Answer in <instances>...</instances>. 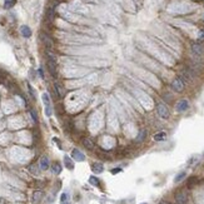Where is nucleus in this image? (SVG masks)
I'll use <instances>...</instances> for the list:
<instances>
[{"label":"nucleus","instance_id":"nucleus-1","mask_svg":"<svg viewBox=\"0 0 204 204\" xmlns=\"http://www.w3.org/2000/svg\"><path fill=\"white\" fill-rule=\"evenodd\" d=\"M157 111H158V114H159L160 118H163V119H168L169 118V109H168V107H166L165 104L158 103L157 104Z\"/></svg>","mask_w":204,"mask_h":204},{"label":"nucleus","instance_id":"nucleus-2","mask_svg":"<svg viewBox=\"0 0 204 204\" xmlns=\"http://www.w3.org/2000/svg\"><path fill=\"white\" fill-rule=\"evenodd\" d=\"M172 88H173L174 91H177V93H180V91L184 90V81H183L180 78L174 79L173 83H172Z\"/></svg>","mask_w":204,"mask_h":204},{"label":"nucleus","instance_id":"nucleus-3","mask_svg":"<svg viewBox=\"0 0 204 204\" xmlns=\"http://www.w3.org/2000/svg\"><path fill=\"white\" fill-rule=\"evenodd\" d=\"M54 90H55V94H56L58 98H64L65 89H64V86L61 85L60 83H58V81L54 83Z\"/></svg>","mask_w":204,"mask_h":204},{"label":"nucleus","instance_id":"nucleus-4","mask_svg":"<svg viewBox=\"0 0 204 204\" xmlns=\"http://www.w3.org/2000/svg\"><path fill=\"white\" fill-rule=\"evenodd\" d=\"M191 52H193L197 56H202L204 54V47L199 43H194L193 45H191Z\"/></svg>","mask_w":204,"mask_h":204},{"label":"nucleus","instance_id":"nucleus-5","mask_svg":"<svg viewBox=\"0 0 204 204\" xmlns=\"http://www.w3.org/2000/svg\"><path fill=\"white\" fill-rule=\"evenodd\" d=\"M175 202H177V204H187L188 197H187V194L184 191H178L175 194Z\"/></svg>","mask_w":204,"mask_h":204},{"label":"nucleus","instance_id":"nucleus-6","mask_svg":"<svg viewBox=\"0 0 204 204\" xmlns=\"http://www.w3.org/2000/svg\"><path fill=\"white\" fill-rule=\"evenodd\" d=\"M189 108V103H188V100H180V102H178L177 103V107H175V109H177V111H179V113H183V111H185L187 109Z\"/></svg>","mask_w":204,"mask_h":204},{"label":"nucleus","instance_id":"nucleus-7","mask_svg":"<svg viewBox=\"0 0 204 204\" xmlns=\"http://www.w3.org/2000/svg\"><path fill=\"white\" fill-rule=\"evenodd\" d=\"M39 166H40L41 170L49 169V166H50V162H49V158H48L47 155H43V157L40 158V160H39Z\"/></svg>","mask_w":204,"mask_h":204},{"label":"nucleus","instance_id":"nucleus-8","mask_svg":"<svg viewBox=\"0 0 204 204\" xmlns=\"http://www.w3.org/2000/svg\"><path fill=\"white\" fill-rule=\"evenodd\" d=\"M72 157L74 158L75 160H78V162H83L85 159V155L83 154L79 149H73V152H72Z\"/></svg>","mask_w":204,"mask_h":204},{"label":"nucleus","instance_id":"nucleus-9","mask_svg":"<svg viewBox=\"0 0 204 204\" xmlns=\"http://www.w3.org/2000/svg\"><path fill=\"white\" fill-rule=\"evenodd\" d=\"M40 39L43 40V43H44V45L47 47L48 49H52L53 47H54V44H53V40L49 38V36L47 35V34H41L40 35Z\"/></svg>","mask_w":204,"mask_h":204},{"label":"nucleus","instance_id":"nucleus-10","mask_svg":"<svg viewBox=\"0 0 204 204\" xmlns=\"http://www.w3.org/2000/svg\"><path fill=\"white\" fill-rule=\"evenodd\" d=\"M81 144L84 145V147H85L86 149H89V150H93L94 147H95L94 141L91 140L90 138H86V136H85V138H83V139H81Z\"/></svg>","mask_w":204,"mask_h":204},{"label":"nucleus","instance_id":"nucleus-11","mask_svg":"<svg viewBox=\"0 0 204 204\" xmlns=\"http://www.w3.org/2000/svg\"><path fill=\"white\" fill-rule=\"evenodd\" d=\"M20 33H22V35L24 38H29V36H31V29L26 26V25H23L20 28Z\"/></svg>","mask_w":204,"mask_h":204},{"label":"nucleus","instance_id":"nucleus-12","mask_svg":"<svg viewBox=\"0 0 204 204\" xmlns=\"http://www.w3.org/2000/svg\"><path fill=\"white\" fill-rule=\"evenodd\" d=\"M64 164H65V166H66L68 169H70V170L74 169V162L72 160V158L68 157V155L64 157Z\"/></svg>","mask_w":204,"mask_h":204},{"label":"nucleus","instance_id":"nucleus-13","mask_svg":"<svg viewBox=\"0 0 204 204\" xmlns=\"http://www.w3.org/2000/svg\"><path fill=\"white\" fill-rule=\"evenodd\" d=\"M41 197H43V193H41L40 190L34 191V194H33V203H34V204H38V203L41 201Z\"/></svg>","mask_w":204,"mask_h":204},{"label":"nucleus","instance_id":"nucleus-14","mask_svg":"<svg viewBox=\"0 0 204 204\" xmlns=\"http://www.w3.org/2000/svg\"><path fill=\"white\" fill-rule=\"evenodd\" d=\"M91 169H93V172H94V173L100 174V173H103L104 166H103V164H100V163H94L93 166H91Z\"/></svg>","mask_w":204,"mask_h":204},{"label":"nucleus","instance_id":"nucleus-15","mask_svg":"<svg viewBox=\"0 0 204 204\" xmlns=\"http://www.w3.org/2000/svg\"><path fill=\"white\" fill-rule=\"evenodd\" d=\"M60 204H72L70 203V195L69 193H63L60 197Z\"/></svg>","mask_w":204,"mask_h":204},{"label":"nucleus","instance_id":"nucleus-16","mask_svg":"<svg viewBox=\"0 0 204 204\" xmlns=\"http://www.w3.org/2000/svg\"><path fill=\"white\" fill-rule=\"evenodd\" d=\"M166 139V134L164 132H160V133H157L155 135H154V140L155 141H163Z\"/></svg>","mask_w":204,"mask_h":204},{"label":"nucleus","instance_id":"nucleus-17","mask_svg":"<svg viewBox=\"0 0 204 204\" xmlns=\"http://www.w3.org/2000/svg\"><path fill=\"white\" fill-rule=\"evenodd\" d=\"M52 170H53V173H54V174H60V172H61V165H60V163H58V162L53 163V165H52Z\"/></svg>","mask_w":204,"mask_h":204},{"label":"nucleus","instance_id":"nucleus-18","mask_svg":"<svg viewBox=\"0 0 204 204\" xmlns=\"http://www.w3.org/2000/svg\"><path fill=\"white\" fill-rule=\"evenodd\" d=\"M145 136H147V130H140L139 132V134H138V136H136V141H138V143H140V141H143L144 139H145Z\"/></svg>","mask_w":204,"mask_h":204},{"label":"nucleus","instance_id":"nucleus-19","mask_svg":"<svg viewBox=\"0 0 204 204\" xmlns=\"http://www.w3.org/2000/svg\"><path fill=\"white\" fill-rule=\"evenodd\" d=\"M16 0H4V8L5 9H10V8H13L15 5Z\"/></svg>","mask_w":204,"mask_h":204},{"label":"nucleus","instance_id":"nucleus-20","mask_svg":"<svg viewBox=\"0 0 204 204\" xmlns=\"http://www.w3.org/2000/svg\"><path fill=\"white\" fill-rule=\"evenodd\" d=\"M41 98H43V103L45 104V107L52 105V104H50V98H49V95H48L47 93H44V94H43V97H41Z\"/></svg>","mask_w":204,"mask_h":204},{"label":"nucleus","instance_id":"nucleus-21","mask_svg":"<svg viewBox=\"0 0 204 204\" xmlns=\"http://www.w3.org/2000/svg\"><path fill=\"white\" fill-rule=\"evenodd\" d=\"M89 183H90L91 185H95V187L100 184V182H99V179H98L97 177H90V178H89Z\"/></svg>","mask_w":204,"mask_h":204},{"label":"nucleus","instance_id":"nucleus-22","mask_svg":"<svg viewBox=\"0 0 204 204\" xmlns=\"http://www.w3.org/2000/svg\"><path fill=\"white\" fill-rule=\"evenodd\" d=\"M185 175H187V173H185V172H182V173H179L178 175L175 177V179H174V182H175V183H179L180 180H183V179L185 178Z\"/></svg>","mask_w":204,"mask_h":204},{"label":"nucleus","instance_id":"nucleus-23","mask_svg":"<svg viewBox=\"0 0 204 204\" xmlns=\"http://www.w3.org/2000/svg\"><path fill=\"white\" fill-rule=\"evenodd\" d=\"M48 19L49 20H53L54 19V15H55V11H54V8H49L48 9Z\"/></svg>","mask_w":204,"mask_h":204},{"label":"nucleus","instance_id":"nucleus-24","mask_svg":"<svg viewBox=\"0 0 204 204\" xmlns=\"http://www.w3.org/2000/svg\"><path fill=\"white\" fill-rule=\"evenodd\" d=\"M30 115H31V119H33V122H38V114H36V111L34 109H30Z\"/></svg>","mask_w":204,"mask_h":204},{"label":"nucleus","instance_id":"nucleus-25","mask_svg":"<svg viewBox=\"0 0 204 204\" xmlns=\"http://www.w3.org/2000/svg\"><path fill=\"white\" fill-rule=\"evenodd\" d=\"M52 105H49V107H45V114H47V116H50L52 115Z\"/></svg>","mask_w":204,"mask_h":204},{"label":"nucleus","instance_id":"nucleus-26","mask_svg":"<svg viewBox=\"0 0 204 204\" xmlns=\"http://www.w3.org/2000/svg\"><path fill=\"white\" fill-rule=\"evenodd\" d=\"M29 169H30V172L33 174H39V170H38V168H35V165H30Z\"/></svg>","mask_w":204,"mask_h":204},{"label":"nucleus","instance_id":"nucleus-27","mask_svg":"<svg viewBox=\"0 0 204 204\" xmlns=\"http://www.w3.org/2000/svg\"><path fill=\"white\" fill-rule=\"evenodd\" d=\"M198 40L199 41H203L204 40V30H201L198 34Z\"/></svg>","mask_w":204,"mask_h":204},{"label":"nucleus","instance_id":"nucleus-28","mask_svg":"<svg viewBox=\"0 0 204 204\" xmlns=\"http://www.w3.org/2000/svg\"><path fill=\"white\" fill-rule=\"evenodd\" d=\"M122 172V169L120 168H114V169H111V174H116V173H120Z\"/></svg>","mask_w":204,"mask_h":204},{"label":"nucleus","instance_id":"nucleus-29","mask_svg":"<svg viewBox=\"0 0 204 204\" xmlns=\"http://www.w3.org/2000/svg\"><path fill=\"white\" fill-rule=\"evenodd\" d=\"M38 73H39V75H40V78H44V73H43V69H41V68H40V69L38 70Z\"/></svg>","mask_w":204,"mask_h":204},{"label":"nucleus","instance_id":"nucleus-30","mask_svg":"<svg viewBox=\"0 0 204 204\" xmlns=\"http://www.w3.org/2000/svg\"><path fill=\"white\" fill-rule=\"evenodd\" d=\"M140 204H148V203H140Z\"/></svg>","mask_w":204,"mask_h":204},{"label":"nucleus","instance_id":"nucleus-31","mask_svg":"<svg viewBox=\"0 0 204 204\" xmlns=\"http://www.w3.org/2000/svg\"><path fill=\"white\" fill-rule=\"evenodd\" d=\"M160 204H165V203H160Z\"/></svg>","mask_w":204,"mask_h":204}]
</instances>
